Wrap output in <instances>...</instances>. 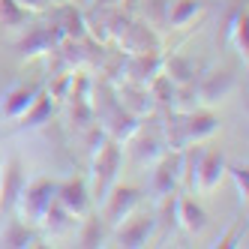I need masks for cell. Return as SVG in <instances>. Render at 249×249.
Listing matches in <instances>:
<instances>
[{
  "instance_id": "obj_30",
  "label": "cell",
  "mask_w": 249,
  "mask_h": 249,
  "mask_svg": "<svg viewBox=\"0 0 249 249\" xmlns=\"http://www.w3.org/2000/svg\"><path fill=\"white\" fill-rule=\"evenodd\" d=\"M150 3V27L165 24V12H168V0H144Z\"/></svg>"
},
{
  "instance_id": "obj_12",
  "label": "cell",
  "mask_w": 249,
  "mask_h": 249,
  "mask_svg": "<svg viewBox=\"0 0 249 249\" xmlns=\"http://www.w3.org/2000/svg\"><path fill=\"white\" fill-rule=\"evenodd\" d=\"M126 144H132V153L138 159V165H153L156 159L168 150L165 141H162V132H159V129H147L144 123H141V129L126 141Z\"/></svg>"
},
{
  "instance_id": "obj_15",
  "label": "cell",
  "mask_w": 249,
  "mask_h": 249,
  "mask_svg": "<svg viewBox=\"0 0 249 249\" xmlns=\"http://www.w3.org/2000/svg\"><path fill=\"white\" fill-rule=\"evenodd\" d=\"M51 114H54V99H51V93L39 90V96L30 102V108L15 120V132H33V129H39L45 126V123H51Z\"/></svg>"
},
{
  "instance_id": "obj_25",
  "label": "cell",
  "mask_w": 249,
  "mask_h": 249,
  "mask_svg": "<svg viewBox=\"0 0 249 249\" xmlns=\"http://www.w3.org/2000/svg\"><path fill=\"white\" fill-rule=\"evenodd\" d=\"M162 72L174 84H189V81H195V75H198V66H195L189 57H183V54H171V57L162 60Z\"/></svg>"
},
{
  "instance_id": "obj_6",
  "label": "cell",
  "mask_w": 249,
  "mask_h": 249,
  "mask_svg": "<svg viewBox=\"0 0 249 249\" xmlns=\"http://www.w3.org/2000/svg\"><path fill=\"white\" fill-rule=\"evenodd\" d=\"M180 177H183V150H165L153 162V180H150L153 195H156V198H162V195L177 192Z\"/></svg>"
},
{
  "instance_id": "obj_13",
  "label": "cell",
  "mask_w": 249,
  "mask_h": 249,
  "mask_svg": "<svg viewBox=\"0 0 249 249\" xmlns=\"http://www.w3.org/2000/svg\"><path fill=\"white\" fill-rule=\"evenodd\" d=\"M183 132H186V144H201V141L213 138L219 132V117L210 108H195L189 114H183Z\"/></svg>"
},
{
  "instance_id": "obj_2",
  "label": "cell",
  "mask_w": 249,
  "mask_h": 249,
  "mask_svg": "<svg viewBox=\"0 0 249 249\" xmlns=\"http://www.w3.org/2000/svg\"><path fill=\"white\" fill-rule=\"evenodd\" d=\"M120 165H123V144L105 138L90 156V198H93L96 207L105 201V195L117 183Z\"/></svg>"
},
{
  "instance_id": "obj_8",
  "label": "cell",
  "mask_w": 249,
  "mask_h": 249,
  "mask_svg": "<svg viewBox=\"0 0 249 249\" xmlns=\"http://www.w3.org/2000/svg\"><path fill=\"white\" fill-rule=\"evenodd\" d=\"M63 30L57 21L51 24H39L33 27L27 36L18 42V51H21V60H33V57H42V54H51V51H57V45L63 42Z\"/></svg>"
},
{
  "instance_id": "obj_14",
  "label": "cell",
  "mask_w": 249,
  "mask_h": 249,
  "mask_svg": "<svg viewBox=\"0 0 249 249\" xmlns=\"http://www.w3.org/2000/svg\"><path fill=\"white\" fill-rule=\"evenodd\" d=\"M42 87H45V84H15L12 90H6L3 102H0V114H3V120L15 123V120H18V117L30 108V102L39 96Z\"/></svg>"
},
{
  "instance_id": "obj_5",
  "label": "cell",
  "mask_w": 249,
  "mask_h": 249,
  "mask_svg": "<svg viewBox=\"0 0 249 249\" xmlns=\"http://www.w3.org/2000/svg\"><path fill=\"white\" fill-rule=\"evenodd\" d=\"M237 90V75L228 69H213L204 78H198L195 93H198V105L201 108H216V105L228 102L231 93Z\"/></svg>"
},
{
  "instance_id": "obj_22",
  "label": "cell",
  "mask_w": 249,
  "mask_h": 249,
  "mask_svg": "<svg viewBox=\"0 0 249 249\" xmlns=\"http://www.w3.org/2000/svg\"><path fill=\"white\" fill-rule=\"evenodd\" d=\"M63 30V36L66 39H72V42H84L87 39V27H84V12L75 6V3H66L57 9V18H54Z\"/></svg>"
},
{
  "instance_id": "obj_18",
  "label": "cell",
  "mask_w": 249,
  "mask_h": 249,
  "mask_svg": "<svg viewBox=\"0 0 249 249\" xmlns=\"http://www.w3.org/2000/svg\"><path fill=\"white\" fill-rule=\"evenodd\" d=\"M225 42H231L237 57L243 63H249V12H246V6H237L231 12V18L225 24Z\"/></svg>"
},
{
  "instance_id": "obj_23",
  "label": "cell",
  "mask_w": 249,
  "mask_h": 249,
  "mask_svg": "<svg viewBox=\"0 0 249 249\" xmlns=\"http://www.w3.org/2000/svg\"><path fill=\"white\" fill-rule=\"evenodd\" d=\"M0 246H12V249H27V246H39V234L33 231V225L24 222H9L0 234Z\"/></svg>"
},
{
  "instance_id": "obj_17",
  "label": "cell",
  "mask_w": 249,
  "mask_h": 249,
  "mask_svg": "<svg viewBox=\"0 0 249 249\" xmlns=\"http://www.w3.org/2000/svg\"><path fill=\"white\" fill-rule=\"evenodd\" d=\"M114 90H117V102H120L126 111H132L135 117H141V120L150 117V114H156V108H159V105L153 102V96H150L147 87H135V84L117 87V84H114Z\"/></svg>"
},
{
  "instance_id": "obj_3",
  "label": "cell",
  "mask_w": 249,
  "mask_h": 249,
  "mask_svg": "<svg viewBox=\"0 0 249 249\" xmlns=\"http://www.w3.org/2000/svg\"><path fill=\"white\" fill-rule=\"evenodd\" d=\"M54 198H57V180H48V177H39V180H33V183L24 180L21 192L15 195L12 213H15V219H18V222L36 228Z\"/></svg>"
},
{
  "instance_id": "obj_7",
  "label": "cell",
  "mask_w": 249,
  "mask_h": 249,
  "mask_svg": "<svg viewBox=\"0 0 249 249\" xmlns=\"http://www.w3.org/2000/svg\"><path fill=\"white\" fill-rule=\"evenodd\" d=\"M156 213H132L126 216L117 228H114V243L117 246H126V249H138V246H147V240L153 237L156 231Z\"/></svg>"
},
{
  "instance_id": "obj_1",
  "label": "cell",
  "mask_w": 249,
  "mask_h": 249,
  "mask_svg": "<svg viewBox=\"0 0 249 249\" xmlns=\"http://www.w3.org/2000/svg\"><path fill=\"white\" fill-rule=\"evenodd\" d=\"M225 156L219 150H189L183 147V177L189 180V189L198 195H213L225 180Z\"/></svg>"
},
{
  "instance_id": "obj_27",
  "label": "cell",
  "mask_w": 249,
  "mask_h": 249,
  "mask_svg": "<svg viewBox=\"0 0 249 249\" xmlns=\"http://www.w3.org/2000/svg\"><path fill=\"white\" fill-rule=\"evenodd\" d=\"M174 87H177V84H174L165 72H159V75L147 84V90H150V96H153V102H156V105H162V108H171Z\"/></svg>"
},
{
  "instance_id": "obj_28",
  "label": "cell",
  "mask_w": 249,
  "mask_h": 249,
  "mask_svg": "<svg viewBox=\"0 0 249 249\" xmlns=\"http://www.w3.org/2000/svg\"><path fill=\"white\" fill-rule=\"evenodd\" d=\"M225 177H231V180H234L237 198H240V204L246 207V201H249V168H246V165H228V168H225Z\"/></svg>"
},
{
  "instance_id": "obj_10",
  "label": "cell",
  "mask_w": 249,
  "mask_h": 249,
  "mask_svg": "<svg viewBox=\"0 0 249 249\" xmlns=\"http://www.w3.org/2000/svg\"><path fill=\"white\" fill-rule=\"evenodd\" d=\"M99 123H102V132L108 135L111 141H117V144H126V141L141 129V123H144V120L135 117L132 111H126V108H123V105L117 102L108 114H102V117H99Z\"/></svg>"
},
{
  "instance_id": "obj_9",
  "label": "cell",
  "mask_w": 249,
  "mask_h": 249,
  "mask_svg": "<svg viewBox=\"0 0 249 249\" xmlns=\"http://www.w3.org/2000/svg\"><path fill=\"white\" fill-rule=\"evenodd\" d=\"M57 204L63 210H69L75 219H84L93 210V198H90V186L84 177H69V180L57 183Z\"/></svg>"
},
{
  "instance_id": "obj_4",
  "label": "cell",
  "mask_w": 249,
  "mask_h": 249,
  "mask_svg": "<svg viewBox=\"0 0 249 249\" xmlns=\"http://www.w3.org/2000/svg\"><path fill=\"white\" fill-rule=\"evenodd\" d=\"M138 204H141V189L138 186H120V183H114L111 192L105 195V201L99 204L102 207V222L114 231L123 219L132 216V213L138 210Z\"/></svg>"
},
{
  "instance_id": "obj_26",
  "label": "cell",
  "mask_w": 249,
  "mask_h": 249,
  "mask_svg": "<svg viewBox=\"0 0 249 249\" xmlns=\"http://www.w3.org/2000/svg\"><path fill=\"white\" fill-rule=\"evenodd\" d=\"M30 21V12L18 0H0V30H18Z\"/></svg>"
},
{
  "instance_id": "obj_20",
  "label": "cell",
  "mask_w": 249,
  "mask_h": 249,
  "mask_svg": "<svg viewBox=\"0 0 249 249\" xmlns=\"http://www.w3.org/2000/svg\"><path fill=\"white\" fill-rule=\"evenodd\" d=\"M177 225L186 228L189 234H201L207 228V210L189 195H177Z\"/></svg>"
},
{
  "instance_id": "obj_16",
  "label": "cell",
  "mask_w": 249,
  "mask_h": 249,
  "mask_svg": "<svg viewBox=\"0 0 249 249\" xmlns=\"http://www.w3.org/2000/svg\"><path fill=\"white\" fill-rule=\"evenodd\" d=\"M24 186V168H21V159H9L6 168L0 171V219L6 216L15 204V195L21 192Z\"/></svg>"
},
{
  "instance_id": "obj_33",
  "label": "cell",
  "mask_w": 249,
  "mask_h": 249,
  "mask_svg": "<svg viewBox=\"0 0 249 249\" xmlns=\"http://www.w3.org/2000/svg\"><path fill=\"white\" fill-rule=\"evenodd\" d=\"M72 3H75V6H87V3H90V0H72Z\"/></svg>"
},
{
  "instance_id": "obj_24",
  "label": "cell",
  "mask_w": 249,
  "mask_h": 249,
  "mask_svg": "<svg viewBox=\"0 0 249 249\" xmlns=\"http://www.w3.org/2000/svg\"><path fill=\"white\" fill-rule=\"evenodd\" d=\"M105 228H108V225L102 222V216L90 210L78 222V234H75L78 246H105Z\"/></svg>"
},
{
  "instance_id": "obj_31",
  "label": "cell",
  "mask_w": 249,
  "mask_h": 249,
  "mask_svg": "<svg viewBox=\"0 0 249 249\" xmlns=\"http://www.w3.org/2000/svg\"><path fill=\"white\" fill-rule=\"evenodd\" d=\"M18 3L33 15V12H45V9L51 6V0H18Z\"/></svg>"
},
{
  "instance_id": "obj_32",
  "label": "cell",
  "mask_w": 249,
  "mask_h": 249,
  "mask_svg": "<svg viewBox=\"0 0 249 249\" xmlns=\"http://www.w3.org/2000/svg\"><path fill=\"white\" fill-rule=\"evenodd\" d=\"M114 3H117V0H90L87 6H102V9H111Z\"/></svg>"
},
{
  "instance_id": "obj_29",
  "label": "cell",
  "mask_w": 249,
  "mask_h": 249,
  "mask_svg": "<svg viewBox=\"0 0 249 249\" xmlns=\"http://www.w3.org/2000/svg\"><path fill=\"white\" fill-rule=\"evenodd\" d=\"M240 228H243V219H237L234 225H231L225 234L216 240V246H219V249H225V246H246V237H237V231H240Z\"/></svg>"
},
{
  "instance_id": "obj_21",
  "label": "cell",
  "mask_w": 249,
  "mask_h": 249,
  "mask_svg": "<svg viewBox=\"0 0 249 249\" xmlns=\"http://www.w3.org/2000/svg\"><path fill=\"white\" fill-rule=\"evenodd\" d=\"M78 222H81V219H75L69 210H63V207L57 204V198H54V201H51V207L45 210V216H42L39 225L48 231L51 237H66L69 231H75V228H78Z\"/></svg>"
},
{
  "instance_id": "obj_11",
  "label": "cell",
  "mask_w": 249,
  "mask_h": 249,
  "mask_svg": "<svg viewBox=\"0 0 249 249\" xmlns=\"http://www.w3.org/2000/svg\"><path fill=\"white\" fill-rule=\"evenodd\" d=\"M123 54H144V51H156L159 48V36L153 33L150 24H141V21H129L126 30L120 33L117 39Z\"/></svg>"
},
{
  "instance_id": "obj_19",
  "label": "cell",
  "mask_w": 249,
  "mask_h": 249,
  "mask_svg": "<svg viewBox=\"0 0 249 249\" xmlns=\"http://www.w3.org/2000/svg\"><path fill=\"white\" fill-rule=\"evenodd\" d=\"M201 12H204V0H168L165 27L186 30L189 24H195V18H201Z\"/></svg>"
}]
</instances>
